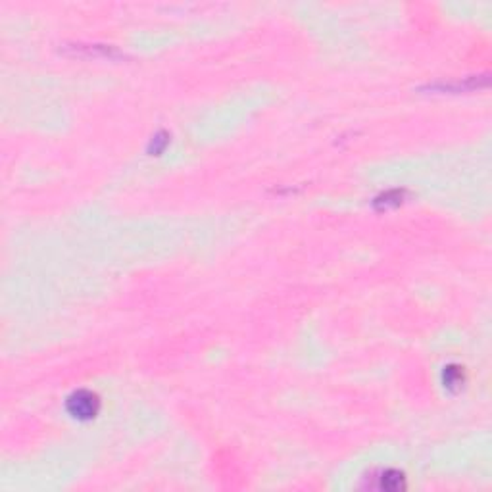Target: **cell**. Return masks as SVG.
<instances>
[{"mask_svg": "<svg viewBox=\"0 0 492 492\" xmlns=\"http://www.w3.org/2000/svg\"><path fill=\"white\" fill-rule=\"evenodd\" d=\"M98 408V400L95 394L87 390H79L77 394L69 398V411L76 417H93Z\"/></svg>", "mask_w": 492, "mask_h": 492, "instance_id": "cell-1", "label": "cell"}]
</instances>
